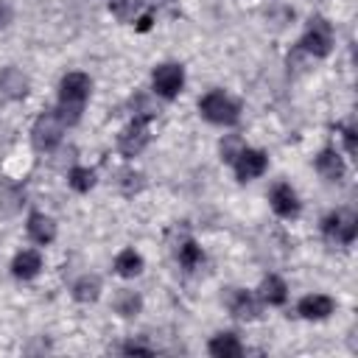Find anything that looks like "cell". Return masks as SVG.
I'll list each match as a JSON object with an SVG mask.
<instances>
[{
  "label": "cell",
  "instance_id": "9",
  "mask_svg": "<svg viewBox=\"0 0 358 358\" xmlns=\"http://www.w3.org/2000/svg\"><path fill=\"white\" fill-rule=\"evenodd\" d=\"M268 201H271V207H274V213H277L280 218H294V215L299 213V196H296L294 187L285 185V182H277V185L271 187Z\"/></svg>",
  "mask_w": 358,
  "mask_h": 358
},
{
  "label": "cell",
  "instance_id": "4",
  "mask_svg": "<svg viewBox=\"0 0 358 358\" xmlns=\"http://www.w3.org/2000/svg\"><path fill=\"white\" fill-rule=\"evenodd\" d=\"M302 50H308L310 56H316V59H324L327 53H330V48H333V28H330V22L324 20V17H313L310 22H308V31H305V36H302Z\"/></svg>",
  "mask_w": 358,
  "mask_h": 358
},
{
  "label": "cell",
  "instance_id": "28",
  "mask_svg": "<svg viewBox=\"0 0 358 358\" xmlns=\"http://www.w3.org/2000/svg\"><path fill=\"white\" fill-rule=\"evenodd\" d=\"M8 20H11V11H8V6H6V3H0V28H3V25H8Z\"/></svg>",
  "mask_w": 358,
  "mask_h": 358
},
{
  "label": "cell",
  "instance_id": "11",
  "mask_svg": "<svg viewBox=\"0 0 358 358\" xmlns=\"http://www.w3.org/2000/svg\"><path fill=\"white\" fill-rule=\"evenodd\" d=\"M316 171L327 179V182H341L347 168H344V159L336 148H322L319 157H316Z\"/></svg>",
  "mask_w": 358,
  "mask_h": 358
},
{
  "label": "cell",
  "instance_id": "25",
  "mask_svg": "<svg viewBox=\"0 0 358 358\" xmlns=\"http://www.w3.org/2000/svg\"><path fill=\"white\" fill-rule=\"evenodd\" d=\"M243 151V140L238 134H229L221 140V159L224 162H235V157Z\"/></svg>",
  "mask_w": 358,
  "mask_h": 358
},
{
  "label": "cell",
  "instance_id": "12",
  "mask_svg": "<svg viewBox=\"0 0 358 358\" xmlns=\"http://www.w3.org/2000/svg\"><path fill=\"white\" fill-rule=\"evenodd\" d=\"M28 238L34 243H39V246L50 243L56 238V221L50 215H45V213H31L28 215Z\"/></svg>",
  "mask_w": 358,
  "mask_h": 358
},
{
  "label": "cell",
  "instance_id": "6",
  "mask_svg": "<svg viewBox=\"0 0 358 358\" xmlns=\"http://www.w3.org/2000/svg\"><path fill=\"white\" fill-rule=\"evenodd\" d=\"M148 120L151 117H140V115H134V120L117 134V148H120V154L123 157H137L145 145H148Z\"/></svg>",
  "mask_w": 358,
  "mask_h": 358
},
{
  "label": "cell",
  "instance_id": "27",
  "mask_svg": "<svg viewBox=\"0 0 358 358\" xmlns=\"http://www.w3.org/2000/svg\"><path fill=\"white\" fill-rule=\"evenodd\" d=\"M344 143H347V151L355 154V131L352 129H344Z\"/></svg>",
  "mask_w": 358,
  "mask_h": 358
},
{
  "label": "cell",
  "instance_id": "29",
  "mask_svg": "<svg viewBox=\"0 0 358 358\" xmlns=\"http://www.w3.org/2000/svg\"><path fill=\"white\" fill-rule=\"evenodd\" d=\"M151 22H154V20H151V14H145V17L137 22V28H140V31H148V28H151Z\"/></svg>",
  "mask_w": 358,
  "mask_h": 358
},
{
  "label": "cell",
  "instance_id": "22",
  "mask_svg": "<svg viewBox=\"0 0 358 358\" xmlns=\"http://www.w3.org/2000/svg\"><path fill=\"white\" fill-rule=\"evenodd\" d=\"M140 308H143V299H140V294H134V291H120L117 299H115V310H117L120 316H137Z\"/></svg>",
  "mask_w": 358,
  "mask_h": 358
},
{
  "label": "cell",
  "instance_id": "21",
  "mask_svg": "<svg viewBox=\"0 0 358 358\" xmlns=\"http://www.w3.org/2000/svg\"><path fill=\"white\" fill-rule=\"evenodd\" d=\"M117 187L123 190V196H134V193H140V190L145 187V176H143L140 171L126 168V171L117 173Z\"/></svg>",
  "mask_w": 358,
  "mask_h": 358
},
{
  "label": "cell",
  "instance_id": "16",
  "mask_svg": "<svg viewBox=\"0 0 358 358\" xmlns=\"http://www.w3.org/2000/svg\"><path fill=\"white\" fill-rule=\"evenodd\" d=\"M207 350L215 358H238L243 352V347H241V341H238L235 333H218V336H213Z\"/></svg>",
  "mask_w": 358,
  "mask_h": 358
},
{
  "label": "cell",
  "instance_id": "18",
  "mask_svg": "<svg viewBox=\"0 0 358 358\" xmlns=\"http://www.w3.org/2000/svg\"><path fill=\"white\" fill-rule=\"evenodd\" d=\"M115 271L120 277H137L143 271V257L134 252V249H123L117 257H115Z\"/></svg>",
  "mask_w": 358,
  "mask_h": 358
},
{
  "label": "cell",
  "instance_id": "2",
  "mask_svg": "<svg viewBox=\"0 0 358 358\" xmlns=\"http://www.w3.org/2000/svg\"><path fill=\"white\" fill-rule=\"evenodd\" d=\"M199 109H201V115H204L210 123H218V126H232V123H238V117H241L238 103H235L227 92H221V90L207 92V95L201 98Z\"/></svg>",
  "mask_w": 358,
  "mask_h": 358
},
{
  "label": "cell",
  "instance_id": "7",
  "mask_svg": "<svg viewBox=\"0 0 358 358\" xmlns=\"http://www.w3.org/2000/svg\"><path fill=\"white\" fill-rule=\"evenodd\" d=\"M182 84H185V70H182V64L168 62V64H159V67L154 70V90H157V95H162V98H176L179 90H182Z\"/></svg>",
  "mask_w": 358,
  "mask_h": 358
},
{
  "label": "cell",
  "instance_id": "10",
  "mask_svg": "<svg viewBox=\"0 0 358 358\" xmlns=\"http://www.w3.org/2000/svg\"><path fill=\"white\" fill-rule=\"evenodd\" d=\"M25 95H28V76L17 67H3L0 70V98L20 101Z\"/></svg>",
  "mask_w": 358,
  "mask_h": 358
},
{
  "label": "cell",
  "instance_id": "20",
  "mask_svg": "<svg viewBox=\"0 0 358 358\" xmlns=\"http://www.w3.org/2000/svg\"><path fill=\"white\" fill-rule=\"evenodd\" d=\"M73 296L78 302H95L101 296V280L95 274H84L76 285H73Z\"/></svg>",
  "mask_w": 358,
  "mask_h": 358
},
{
  "label": "cell",
  "instance_id": "23",
  "mask_svg": "<svg viewBox=\"0 0 358 358\" xmlns=\"http://www.w3.org/2000/svg\"><path fill=\"white\" fill-rule=\"evenodd\" d=\"M109 8H112V14H115L120 22H131V20L140 14L143 0H109Z\"/></svg>",
  "mask_w": 358,
  "mask_h": 358
},
{
  "label": "cell",
  "instance_id": "5",
  "mask_svg": "<svg viewBox=\"0 0 358 358\" xmlns=\"http://www.w3.org/2000/svg\"><path fill=\"white\" fill-rule=\"evenodd\" d=\"M322 232L330 243H352L358 232V218L350 210H336L322 221Z\"/></svg>",
  "mask_w": 358,
  "mask_h": 358
},
{
  "label": "cell",
  "instance_id": "1",
  "mask_svg": "<svg viewBox=\"0 0 358 358\" xmlns=\"http://www.w3.org/2000/svg\"><path fill=\"white\" fill-rule=\"evenodd\" d=\"M90 76L84 73H67L59 84V109L56 115L62 117L64 126H73L78 123L81 112H84V103L90 98Z\"/></svg>",
  "mask_w": 358,
  "mask_h": 358
},
{
  "label": "cell",
  "instance_id": "8",
  "mask_svg": "<svg viewBox=\"0 0 358 358\" xmlns=\"http://www.w3.org/2000/svg\"><path fill=\"white\" fill-rule=\"evenodd\" d=\"M232 165H235L238 182H252V179H257V176L266 171L268 157H266L263 151H257V148H246V145H243V151L235 157Z\"/></svg>",
  "mask_w": 358,
  "mask_h": 358
},
{
  "label": "cell",
  "instance_id": "26",
  "mask_svg": "<svg viewBox=\"0 0 358 358\" xmlns=\"http://www.w3.org/2000/svg\"><path fill=\"white\" fill-rule=\"evenodd\" d=\"M123 352L126 355H151V347H145V344H137V341H129V344H123Z\"/></svg>",
  "mask_w": 358,
  "mask_h": 358
},
{
  "label": "cell",
  "instance_id": "17",
  "mask_svg": "<svg viewBox=\"0 0 358 358\" xmlns=\"http://www.w3.org/2000/svg\"><path fill=\"white\" fill-rule=\"evenodd\" d=\"M260 299L268 302V305H282V302L288 299L285 282H282L277 274H268V277L260 282Z\"/></svg>",
  "mask_w": 358,
  "mask_h": 358
},
{
  "label": "cell",
  "instance_id": "3",
  "mask_svg": "<svg viewBox=\"0 0 358 358\" xmlns=\"http://www.w3.org/2000/svg\"><path fill=\"white\" fill-rule=\"evenodd\" d=\"M62 134H64V123L56 112H42L36 120H34V129H31V143L36 151H53L59 143H62Z\"/></svg>",
  "mask_w": 358,
  "mask_h": 358
},
{
  "label": "cell",
  "instance_id": "14",
  "mask_svg": "<svg viewBox=\"0 0 358 358\" xmlns=\"http://www.w3.org/2000/svg\"><path fill=\"white\" fill-rule=\"evenodd\" d=\"M227 305H229L232 316H235V319H243V322H252V319H257V313H260V302H257L252 294H246V291H235V288H232Z\"/></svg>",
  "mask_w": 358,
  "mask_h": 358
},
{
  "label": "cell",
  "instance_id": "13",
  "mask_svg": "<svg viewBox=\"0 0 358 358\" xmlns=\"http://www.w3.org/2000/svg\"><path fill=\"white\" fill-rule=\"evenodd\" d=\"M39 268H42V257H39L36 249H22V252H17V257L11 260V274H14L17 280H34V277L39 274Z\"/></svg>",
  "mask_w": 358,
  "mask_h": 358
},
{
  "label": "cell",
  "instance_id": "24",
  "mask_svg": "<svg viewBox=\"0 0 358 358\" xmlns=\"http://www.w3.org/2000/svg\"><path fill=\"white\" fill-rule=\"evenodd\" d=\"M67 182H70L73 190L87 193V190L95 185V171H92V168H73V171L67 173Z\"/></svg>",
  "mask_w": 358,
  "mask_h": 358
},
{
  "label": "cell",
  "instance_id": "15",
  "mask_svg": "<svg viewBox=\"0 0 358 358\" xmlns=\"http://www.w3.org/2000/svg\"><path fill=\"white\" fill-rule=\"evenodd\" d=\"M296 310H299V316H305V319H327V316L333 313V299L324 296V294H308V296L299 299Z\"/></svg>",
  "mask_w": 358,
  "mask_h": 358
},
{
  "label": "cell",
  "instance_id": "19",
  "mask_svg": "<svg viewBox=\"0 0 358 358\" xmlns=\"http://www.w3.org/2000/svg\"><path fill=\"white\" fill-rule=\"evenodd\" d=\"M176 257H179L182 268H187V271L199 268V266H201V260H204V255H201V246H196V241H190V238H185V241L179 243V249H176Z\"/></svg>",
  "mask_w": 358,
  "mask_h": 358
}]
</instances>
